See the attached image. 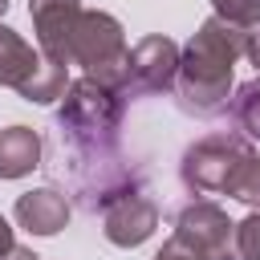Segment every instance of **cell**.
<instances>
[{
	"mask_svg": "<svg viewBox=\"0 0 260 260\" xmlns=\"http://www.w3.org/2000/svg\"><path fill=\"white\" fill-rule=\"evenodd\" d=\"M126 32L122 24L110 16V12H98V8H81L77 16V28H73V53H69V65H85V77L102 81L106 89H114L122 98V85H126Z\"/></svg>",
	"mask_w": 260,
	"mask_h": 260,
	"instance_id": "cell-3",
	"label": "cell"
},
{
	"mask_svg": "<svg viewBox=\"0 0 260 260\" xmlns=\"http://www.w3.org/2000/svg\"><path fill=\"white\" fill-rule=\"evenodd\" d=\"M37 65H41V49H32L16 28L0 24V85L20 89Z\"/></svg>",
	"mask_w": 260,
	"mask_h": 260,
	"instance_id": "cell-11",
	"label": "cell"
},
{
	"mask_svg": "<svg viewBox=\"0 0 260 260\" xmlns=\"http://www.w3.org/2000/svg\"><path fill=\"white\" fill-rule=\"evenodd\" d=\"M223 195H232V199L248 203L252 211H260V158H256V154L240 162V171H236V175L228 179Z\"/></svg>",
	"mask_w": 260,
	"mask_h": 260,
	"instance_id": "cell-14",
	"label": "cell"
},
{
	"mask_svg": "<svg viewBox=\"0 0 260 260\" xmlns=\"http://www.w3.org/2000/svg\"><path fill=\"white\" fill-rule=\"evenodd\" d=\"M244 57L256 65V73H260V24L256 28H248V45H244Z\"/></svg>",
	"mask_w": 260,
	"mask_h": 260,
	"instance_id": "cell-17",
	"label": "cell"
},
{
	"mask_svg": "<svg viewBox=\"0 0 260 260\" xmlns=\"http://www.w3.org/2000/svg\"><path fill=\"white\" fill-rule=\"evenodd\" d=\"M16 223L32 236H57L65 223H69V199L53 187H37V191H24L16 199Z\"/></svg>",
	"mask_w": 260,
	"mask_h": 260,
	"instance_id": "cell-9",
	"label": "cell"
},
{
	"mask_svg": "<svg viewBox=\"0 0 260 260\" xmlns=\"http://www.w3.org/2000/svg\"><path fill=\"white\" fill-rule=\"evenodd\" d=\"M179 248H187L195 260H240L232 248V219L219 203L211 199H195L179 211L175 219V236Z\"/></svg>",
	"mask_w": 260,
	"mask_h": 260,
	"instance_id": "cell-5",
	"label": "cell"
},
{
	"mask_svg": "<svg viewBox=\"0 0 260 260\" xmlns=\"http://www.w3.org/2000/svg\"><path fill=\"white\" fill-rule=\"evenodd\" d=\"M28 16H32V28H37L41 57L57 61V65H69L81 0H28Z\"/></svg>",
	"mask_w": 260,
	"mask_h": 260,
	"instance_id": "cell-7",
	"label": "cell"
},
{
	"mask_svg": "<svg viewBox=\"0 0 260 260\" xmlns=\"http://www.w3.org/2000/svg\"><path fill=\"white\" fill-rule=\"evenodd\" d=\"M102 223H106L102 232H106L110 244H118V248H138V244H146V240L154 236V228H158V207H154L150 195H142V187H134V191L118 195V199L102 211Z\"/></svg>",
	"mask_w": 260,
	"mask_h": 260,
	"instance_id": "cell-8",
	"label": "cell"
},
{
	"mask_svg": "<svg viewBox=\"0 0 260 260\" xmlns=\"http://www.w3.org/2000/svg\"><path fill=\"white\" fill-rule=\"evenodd\" d=\"M175 77H179V45L162 32L142 37L126 57L122 102L142 98V93H167V89H175Z\"/></svg>",
	"mask_w": 260,
	"mask_h": 260,
	"instance_id": "cell-6",
	"label": "cell"
},
{
	"mask_svg": "<svg viewBox=\"0 0 260 260\" xmlns=\"http://www.w3.org/2000/svg\"><path fill=\"white\" fill-rule=\"evenodd\" d=\"M4 260H41V256H37V252H28V248H12Z\"/></svg>",
	"mask_w": 260,
	"mask_h": 260,
	"instance_id": "cell-20",
	"label": "cell"
},
{
	"mask_svg": "<svg viewBox=\"0 0 260 260\" xmlns=\"http://www.w3.org/2000/svg\"><path fill=\"white\" fill-rule=\"evenodd\" d=\"M122 106L126 102L114 89H106L102 81L77 77L61 93L57 126H61V134H65L69 146H106V142H118Z\"/></svg>",
	"mask_w": 260,
	"mask_h": 260,
	"instance_id": "cell-2",
	"label": "cell"
},
{
	"mask_svg": "<svg viewBox=\"0 0 260 260\" xmlns=\"http://www.w3.org/2000/svg\"><path fill=\"white\" fill-rule=\"evenodd\" d=\"M4 12H8V0H0V16H4Z\"/></svg>",
	"mask_w": 260,
	"mask_h": 260,
	"instance_id": "cell-21",
	"label": "cell"
},
{
	"mask_svg": "<svg viewBox=\"0 0 260 260\" xmlns=\"http://www.w3.org/2000/svg\"><path fill=\"white\" fill-rule=\"evenodd\" d=\"M252 158V142L236 130H215L207 138H199L195 146H187L183 154V187L195 195H223L228 179L240 171V162Z\"/></svg>",
	"mask_w": 260,
	"mask_h": 260,
	"instance_id": "cell-4",
	"label": "cell"
},
{
	"mask_svg": "<svg viewBox=\"0 0 260 260\" xmlns=\"http://www.w3.org/2000/svg\"><path fill=\"white\" fill-rule=\"evenodd\" d=\"M12 248H16V240H12V228H8V219L0 215V260H4Z\"/></svg>",
	"mask_w": 260,
	"mask_h": 260,
	"instance_id": "cell-19",
	"label": "cell"
},
{
	"mask_svg": "<svg viewBox=\"0 0 260 260\" xmlns=\"http://www.w3.org/2000/svg\"><path fill=\"white\" fill-rule=\"evenodd\" d=\"M154 260H195V256H191V252H187V248H179V244H175V240H171V244H162V252H158V256H154Z\"/></svg>",
	"mask_w": 260,
	"mask_h": 260,
	"instance_id": "cell-18",
	"label": "cell"
},
{
	"mask_svg": "<svg viewBox=\"0 0 260 260\" xmlns=\"http://www.w3.org/2000/svg\"><path fill=\"white\" fill-rule=\"evenodd\" d=\"M232 248L240 260H260V211L232 223Z\"/></svg>",
	"mask_w": 260,
	"mask_h": 260,
	"instance_id": "cell-15",
	"label": "cell"
},
{
	"mask_svg": "<svg viewBox=\"0 0 260 260\" xmlns=\"http://www.w3.org/2000/svg\"><path fill=\"white\" fill-rule=\"evenodd\" d=\"M228 110H232V126L248 142H260V81H244L236 98H228Z\"/></svg>",
	"mask_w": 260,
	"mask_h": 260,
	"instance_id": "cell-13",
	"label": "cell"
},
{
	"mask_svg": "<svg viewBox=\"0 0 260 260\" xmlns=\"http://www.w3.org/2000/svg\"><path fill=\"white\" fill-rule=\"evenodd\" d=\"M41 167V134L32 126L0 130V179H24Z\"/></svg>",
	"mask_w": 260,
	"mask_h": 260,
	"instance_id": "cell-10",
	"label": "cell"
},
{
	"mask_svg": "<svg viewBox=\"0 0 260 260\" xmlns=\"http://www.w3.org/2000/svg\"><path fill=\"white\" fill-rule=\"evenodd\" d=\"M248 45V28L223 20V16H207L199 24V32L187 41V49H179V106L187 114L199 118H215L228 110V93H232V65L244 57Z\"/></svg>",
	"mask_w": 260,
	"mask_h": 260,
	"instance_id": "cell-1",
	"label": "cell"
},
{
	"mask_svg": "<svg viewBox=\"0 0 260 260\" xmlns=\"http://www.w3.org/2000/svg\"><path fill=\"white\" fill-rule=\"evenodd\" d=\"M215 16L240 24V28H256L260 24V0H211Z\"/></svg>",
	"mask_w": 260,
	"mask_h": 260,
	"instance_id": "cell-16",
	"label": "cell"
},
{
	"mask_svg": "<svg viewBox=\"0 0 260 260\" xmlns=\"http://www.w3.org/2000/svg\"><path fill=\"white\" fill-rule=\"evenodd\" d=\"M65 85H69V73H65V65H57V61H45V57H41V65L28 73V81H24L16 93H20L24 102L49 106V102H61Z\"/></svg>",
	"mask_w": 260,
	"mask_h": 260,
	"instance_id": "cell-12",
	"label": "cell"
}]
</instances>
